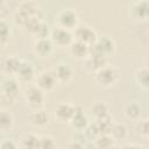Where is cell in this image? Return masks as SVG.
I'll return each mask as SVG.
<instances>
[{
	"mask_svg": "<svg viewBox=\"0 0 149 149\" xmlns=\"http://www.w3.org/2000/svg\"><path fill=\"white\" fill-rule=\"evenodd\" d=\"M118 78V73L114 69L112 68H101L99 69V71L97 72V80L104 85H109L112 84L115 79Z\"/></svg>",
	"mask_w": 149,
	"mask_h": 149,
	"instance_id": "1",
	"label": "cell"
},
{
	"mask_svg": "<svg viewBox=\"0 0 149 149\" xmlns=\"http://www.w3.org/2000/svg\"><path fill=\"white\" fill-rule=\"evenodd\" d=\"M76 21H77V15L71 9H65L59 14V23L65 29H69V28L73 27Z\"/></svg>",
	"mask_w": 149,
	"mask_h": 149,
	"instance_id": "2",
	"label": "cell"
},
{
	"mask_svg": "<svg viewBox=\"0 0 149 149\" xmlns=\"http://www.w3.org/2000/svg\"><path fill=\"white\" fill-rule=\"evenodd\" d=\"M52 38L56 43L58 44H66L71 41V34L68 29L63 28V27H57L52 33Z\"/></svg>",
	"mask_w": 149,
	"mask_h": 149,
	"instance_id": "3",
	"label": "cell"
},
{
	"mask_svg": "<svg viewBox=\"0 0 149 149\" xmlns=\"http://www.w3.org/2000/svg\"><path fill=\"white\" fill-rule=\"evenodd\" d=\"M76 37H77V41H80L87 44L95 40V34L88 27H79L76 30Z\"/></svg>",
	"mask_w": 149,
	"mask_h": 149,
	"instance_id": "4",
	"label": "cell"
},
{
	"mask_svg": "<svg viewBox=\"0 0 149 149\" xmlns=\"http://www.w3.org/2000/svg\"><path fill=\"white\" fill-rule=\"evenodd\" d=\"M26 97H27V100H28L31 105H40V104H42V101H43V93H42V91H41L38 87H36V86H33V87H30L29 90H27Z\"/></svg>",
	"mask_w": 149,
	"mask_h": 149,
	"instance_id": "5",
	"label": "cell"
},
{
	"mask_svg": "<svg viewBox=\"0 0 149 149\" xmlns=\"http://www.w3.org/2000/svg\"><path fill=\"white\" fill-rule=\"evenodd\" d=\"M55 84H56V76H55V73L44 72L38 78V85L42 88L50 90V88H52L55 86Z\"/></svg>",
	"mask_w": 149,
	"mask_h": 149,
	"instance_id": "6",
	"label": "cell"
},
{
	"mask_svg": "<svg viewBox=\"0 0 149 149\" xmlns=\"http://www.w3.org/2000/svg\"><path fill=\"white\" fill-rule=\"evenodd\" d=\"M51 50V42L48 38H40L35 44V51L40 55H47Z\"/></svg>",
	"mask_w": 149,
	"mask_h": 149,
	"instance_id": "7",
	"label": "cell"
},
{
	"mask_svg": "<svg viewBox=\"0 0 149 149\" xmlns=\"http://www.w3.org/2000/svg\"><path fill=\"white\" fill-rule=\"evenodd\" d=\"M71 52L76 57H84L88 52V47H87V44H85V43H83L80 41H77V42L72 43Z\"/></svg>",
	"mask_w": 149,
	"mask_h": 149,
	"instance_id": "8",
	"label": "cell"
},
{
	"mask_svg": "<svg viewBox=\"0 0 149 149\" xmlns=\"http://www.w3.org/2000/svg\"><path fill=\"white\" fill-rule=\"evenodd\" d=\"M16 73L24 80H28L33 77V68L30 66L29 63H26V62H21L20 63V66L16 71Z\"/></svg>",
	"mask_w": 149,
	"mask_h": 149,
	"instance_id": "9",
	"label": "cell"
},
{
	"mask_svg": "<svg viewBox=\"0 0 149 149\" xmlns=\"http://www.w3.org/2000/svg\"><path fill=\"white\" fill-rule=\"evenodd\" d=\"M72 74V71L70 69L69 65L66 64H61L56 68V71H55V76L56 78L61 79V80H68Z\"/></svg>",
	"mask_w": 149,
	"mask_h": 149,
	"instance_id": "10",
	"label": "cell"
},
{
	"mask_svg": "<svg viewBox=\"0 0 149 149\" xmlns=\"http://www.w3.org/2000/svg\"><path fill=\"white\" fill-rule=\"evenodd\" d=\"M74 113V107H71L69 105H59L56 109V114L59 119H69L72 118Z\"/></svg>",
	"mask_w": 149,
	"mask_h": 149,
	"instance_id": "11",
	"label": "cell"
},
{
	"mask_svg": "<svg viewBox=\"0 0 149 149\" xmlns=\"http://www.w3.org/2000/svg\"><path fill=\"white\" fill-rule=\"evenodd\" d=\"M2 88H3V92L7 97H14L15 93L17 92V85L16 83L13 80V79H7L3 81L2 84Z\"/></svg>",
	"mask_w": 149,
	"mask_h": 149,
	"instance_id": "12",
	"label": "cell"
},
{
	"mask_svg": "<svg viewBox=\"0 0 149 149\" xmlns=\"http://www.w3.org/2000/svg\"><path fill=\"white\" fill-rule=\"evenodd\" d=\"M148 9H149V6H148V2L147 1H141V2H136L133 7V12L140 16V17H146L148 15Z\"/></svg>",
	"mask_w": 149,
	"mask_h": 149,
	"instance_id": "13",
	"label": "cell"
},
{
	"mask_svg": "<svg viewBox=\"0 0 149 149\" xmlns=\"http://www.w3.org/2000/svg\"><path fill=\"white\" fill-rule=\"evenodd\" d=\"M23 142V146L27 148V149H37V146H38V137L29 134V135H26L22 140Z\"/></svg>",
	"mask_w": 149,
	"mask_h": 149,
	"instance_id": "14",
	"label": "cell"
},
{
	"mask_svg": "<svg viewBox=\"0 0 149 149\" xmlns=\"http://www.w3.org/2000/svg\"><path fill=\"white\" fill-rule=\"evenodd\" d=\"M97 44H98V47L101 49V51L105 54V52H109L112 49H113V42L108 38V37H106V36H104L102 38H100L99 41H97L95 42Z\"/></svg>",
	"mask_w": 149,
	"mask_h": 149,
	"instance_id": "15",
	"label": "cell"
},
{
	"mask_svg": "<svg viewBox=\"0 0 149 149\" xmlns=\"http://www.w3.org/2000/svg\"><path fill=\"white\" fill-rule=\"evenodd\" d=\"M12 115L7 112H0V128L1 129H7L12 125Z\"/></svg>",
	"mask_w": 149,
	"mask_h": 149,
	"instance_id": "16",
	"label": "cell"
},
{
	"mask_svg": "<svg viewBox=\"0 0 149 149\" xmlns=\"http://www.w3.org/2000/svg\"><path fill=\"white\" fill-rule=\"evenodd\" d=\"M54 148H55V143H54L52 139H50V137H41V139H38L37 149H54Z\"/></svg>",
	"mask_w": 149,
	"mask_h": 149,
	"instance_id": "17",
	"label": "cell"
},
{
	"mask_svg": "<svg viewBox=\"0 0 149 149\" xmlns=\"http://www.w3.org/2000/svg\"><path fill=\"white\" fill-rule=\"evenodd\" d=\"M33 121L36 125H44L48 121V115L44 111H37L34 115H33Z\"/></svg>",
	"mask_w": 149,
	"mask_h": 149,
	"instance_id": "18",
	"label": "cell"
},
{
	"mask_svg": "<svg viewBox=\"0 0 149 149\" xmlns=\"http://www.w3.org/2000/svg\"><path fill=\"white\" fill-rule=\"evenodd\" d=\"M111 133H112V135H113L114 137H116V139H122V137L126 136V128H125V126H122V125H115L114 127L111 128Z\"/></svg>",
	"mask_w": 149,
	"mask_h": 149,
	"instance_id": "19",
	"label": "cell"
},
{
	"mask_svg": "<svg viewBox=\"0 0 149 149\" xmlns=\"http://www.w3.org/2000/svg\"><path fill=\"white\" fill-rule=\"evenodd\" d=\"M93 113L97 115V118L106 116V113H107V107H106V105L102 104V102L95 104L94 107H93Z\"/></svg>",
	"mask_w": 149,
	"mask_h": 149,
	"instance_id": "20",
	"label": "cell"
},
{
	"mask_svg": "<svg viewBox=\"0 0 149 149\" xmlns=\"http://www.w3.org/2000/svg\"><path fill=\"white\" fill-rule=\"evenodd\" d=\"M111 144H112V139L108 137L107 135H104L97 140V146L100 149H109Z\"/></svg>",
	"mask_w": 149,
	"mask_h": 149,
	"instance_id": "21",
	"label": "cell"
},
{
	"mask_svg": "<svg viewBox=\"0 0 149 149\" xmlns=\"http://www.w3.org/2000/svg\"><path fill=\"white\" fill-rule=\"evenodd\" d=\"M20 61L19 59H16V58H9V59H7L6 61V69H7V71H9V72H16L17 71V69H19V66H20Z\"/></svg>",
	"mask_w": 149,
	"mask_h": 149,
	"instance_id": "22",
	"label": "cell"
},
{
	"mask_svg": "<svg viewBox=\"0 0 149 149\" xmlns=\"http://www.w3.org/2000/svg\"><path fill=\"white\" fill-rule=\"evenodd\" d=\"M34 31L36 33V35L40 37V38H47V34L49 31L48 29V26H45L44 23H40L36 26V28L34 29Z\"/></svg>",
	"mask_w": 149,
	"mask_h": 149,
	"instance_id": "23",
	"label": "cell"
},
{
	"mask_svg": "<svg viewBox=\"0 0 149 149\" xmlns=\"http://www.w3.org/2000/svg\"><path fill=\"white\" fill-rule=\"evenodd\" d=\"M126 113H127V115L129 118L135 119V118H137L140 115V107L136 104H130V105H128V107L126 109Z\"/></svg>",
	"mask_w": 149,
	"mask_h": 149,
	"instance_id": "24",
	"label": "cell"
},
{
	"mask_svg": "<svg viewBox=\"0 0 149 149\" xmlns=\"http://www.w3.org/2000/svg\"><path fill=\"white\" fill-rule=\"evenodd\" d=\"M9 34V28L6 22L0 21V41H6Z\"/></svg>",
	"mask_w": 149,
	"mask_h": 149,
	"instance_id": "25",
	"label": "cell"
},
{
	"mask_svg": "<svg viewBox=\"0 0 149 149\" xmlns=\"http://www.w3.org/2000/svg\"><path fill=\"white\" fill-rule=\"evenodd\" d=\"M137 77H142V79H140V84L143 86V87H147V84H148V80H147V77H148V71L147 69H141L139 72H137Z\"/></svg>",
	"mask_w": 149,
	"mask_h": 149,
	"instance_id": "26",
	"label": "cell"
},
{
	"mask_svg": "<svg viewBox=\"0 0 149 149\" xmlns=\"http://www.w3.org/2000/svg\"><path fill=\"white\" fill-rule=\"evenodd\" d=\"M0 149H16V147H15L14 142H12L9 140H6L0 144Z\"/></svg>",
	"mask_w": 149,
	"mask_h": 149,
	"instance_id": "27",
	"label": "cell"
},
{
	"mask_svg": "<svg viewBox=\"0 0 149 149\" xmlns=\"http://www.w3.org/2000/svg\"><path fill=\"white\" fill-rule=\"evenodd\" d=\"M139 129H140V133L147 135V134H148V122H147V121L140 122V125H139Z\"/></svg>",
	"mask_w": 149,
	"mask_h": 149,
	"instance_id": "28",
	"label": "cell"
},
{
	"mask_svg": "<svg viewBox=\"0 0 149 149\" xmlns=\"http://www.w3.org/2000/svg\"><path fill=\"white\" fill-rule=\"evenodd\" d=\"M69 149H81V146L78 143H72V144H70Z\"/></svg>",
	"mask_w": 149,
	"mask_h": 149,
	"instance_id": "29",
	"label": "cell"
},
{
	"mask_svg": "<svg viewBox=\"0 0 149 149\" xmlns=\"http://www.w3.org/2000/svg\"><path fill=\"white\" fill-rule=\"evenodd\" d=\"M122 149H141V148L137 146H125Z\"/></svg>",
	"mask_w": 149,
	"mask_h": 149,
	"instance_id": "30",
	"label": "cell"
}]
</instances>
